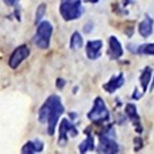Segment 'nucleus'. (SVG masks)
Listing matches in <instances>:
<instances>
[{"label": "nucleus", "mask_w": 154, "mask_h": 154, "mask_svg": "<svg viewBox=\"0 0 154 154\" xmlns=\"http://www.w3.org/2000/svg\"><path fill=\"white\" fill-rule=\"evenodd\" d=\"M65 107L57 94L50 95L38 111V120L41 124L47 125V133L54 136L57 123L64 114Z\"/></svg>", "instance_id": "obj_1"}, {"label": "nucleus", "mask_w": 154, "mask_h": 154, "mask_svg": "<svg viewBox=\"0 0 154 154\" xmlns=\"http://www.w3.org/2000/svg\"><path fill=\"white\" fill-rule=\"evenodd\" d=\"M120 151L118 143L115 140V130L109 125L99 136L98 152L105 154H116Z\"/></svg>", "instance_id": "obj_2"}, {"label": "nucleus", "mask_w": 154, "mask_h": 154, "mask_svg": "<svg viewBox=\"0 0 154 154\" xmlns=\"http://www.w3.org/2000/svg\"><path fill=\"white\" fill-rule=\"evenodd\" d=\"M84 12L81 0H61L59 13L66 21H72L79 19Z\"/></svg>", "instance_id": "obj_3"}, {"label": "nucleus", "mask_w": 154, "mask_h": 154, "mask_svg": "<svg viewBox=\"0 0 154 154\" xmlns=\"http://www.w3.org/2000/svg\"><path fill=\"white\" fill-rule=\"evenodd\" d=\"M54 32V27L48 20L41 21L38 24L35 35L33 36L34 45L42 50H46L50 47L51 38Z\"/></svg>", "instance_id": "obj_4"}, {"label": "nucleus", "mask_w": 154, "mask_h": 154, "mask_svg": "<svg viewBox=\"0 0 154 154\" xmlns=\"http://www.w3.org/2000/svg\"><path fill=\"white\" fill-rule=\"evenodd\" d=\"M90 121L96 125H102L110 120L109 110L102 99V97H96L93 102V105L87 115Z\"/></svg>", "instance_id": "obj_5"}, {"label": "nucleus", "mask_w": 154, "mask_h": 154, "mask_svg": "<svg viewBox=\"0 0 154 154\" xmlns=\"http://www.w3.org/2000/svg\"><path fill=\"white\" fill-rule=\"evenodd\" d=\"M68 135L70 137H75L79 135V130L77 129L76 125L66 118H63L58 130V139L57 143L60 147H65L68 141Z\"/></svg>", "instance_id": "obj_6"}, {"label": "nucleus", "mask_w": 154, "mask_h": 154, "mask_svg": "<svg viewBox=\"0 0 154 154\" xmlns=\"http://www.w3.org/2000/svg\"><path fill=\"white\" fill-rule=\"evenodd\" d=\"M31 51L26 45H20L14 50L8 58V66L11 69H17L21 63L30 57Z\"/></svg>", "instance_id": "obj_7"}, {"label": "nucleus", "mask_w": 154, "mask_h": 154, "mask_svg": "<svg viewBox=\"0 0 154 154\" xmlns=\"http://www.w3.org/2000/svg\"><path fill=\"white\" fill-rule=\"evenodd\" d=\"M106 54L110 60H118L124 54V49L116 36L112 35L108 39V49Z\"/></svg>", "instance_id": "obj_8"}, {"label": "nucleus", "mask_w": 154, "mask_h": 154, "mask_svg": "<svg viewBox=\"0 0 154 154\" xmlns=\"http://www.w3.org/2000/svg\"><path fill=\"white\" fill-rule=\"evenodd\" d=\"M125 113L127 115L128 118L129 119V121L131 122V124L134 125L136 132L138 134H141L143 131V127L141 124L140 117H139L137 114V106L133 103H128L125 108Z\"/></svg>", "instance_id": "obj_9"}, {"label": "nucleus", "mask_w": 154, "mask_h": 154, "mask_svg": "<svg viewBox=\"0 0 154 154\" xmlns=\"http://www.w3.org/2000/svg\"><path fill=\"white\" fill-rule=\"evenodd\" d=\"M103 46V43L102 40L88 41L85 47L87 57L90 60H96L99 57H101Z\"/></svg>", "instance_id": "obj_10"}, {"label": "nucleus", "mask_w": 154, "mask_h": 154, "mask_svg": "<svg viewBox=\"0 0 154 154\" xmlns=\"http://www.w3.org/2000/svg\"><path fill=\"white\" fill-rule=\"evenodd\" d=\"M125 84V77L124 73L120 72L118 75H114L110 79L109 81L104 83L103 85V89L109 94L115 93L118 89L124 86Z\"/></svg>", "instance_id": "obj_11"}, {"label": "nucleus", "mask_w": 154, "mask_h": 154, "mask_svg": "<svg viewBox=\"0 0 154 154\" xmlns=\"http://www.w3.org/2000/svg\"><path fill=\"white\" fill-rule=\"evenodd\" d=\"M153 25H154L153 19L146 14L144 20L138 24V28H137L138 33L143 38L149 37L153 32Z\"/></svg>", "instance_id": "obj_12"}, {"label": "nucleus", "mask_w": 154, "mask_h": 154, "mask_svg": "<svg viewBox=\"0 0 154 154\" xmlns=\"http://www.w3.org/2000/svg\"><path fill=\"white\" fill-rule=\"evenodd\" d=\"M45 145L39 139H34V140H30L23 145L21 148V153L23 154H33L39 153L44 150Z\"/></svg>", "instance_id": "obj_13"}, {"label": "nucleus", "mask_w": 154, "mask_h": 154, "mask_svg": "<svg viewBox=\"0 0 154 154\" xmlns=\"http://www.w3.org/2000/svg\"><path fill=\"white\" fill-rule=\"evenodd\" d=\"M152 73H153L152 67L147 66L143 68V70L140 74V77H139V83H140L142 91L144 93L147 91V90L149 88V85L151 80V77H152Z\"/></svg>", "instance_id": "obj_14"}, {"label": "nucleus", "mask_w": 154, "mask_h": 154, "mask_svg": "<svg viewBox=\"0 0 154 154\" xmlns=\"http://www.w3.org/2000/svg\"><path fill=\"white\" fill-rule=\"evenodd\" d=\"M86 134H87V137L79 145V150L81 154L87 153L89 151H92L95 148L93 136L89 131H86Z\"/></svg>", "instance_id": "obj_15"}, {"label": "nucleus", "mask_w": 154, "mask_h": 154, "mask_svg": "<svg viewBox=\"0 0 154 154\" xmlns=\"http://www.w3.org/2000/svg\"><path fill=\"white\" fill-rule=\"evenodd\" d=\"M83 38L82 35L79 32H74L73 34L70 37V42H69V48L72 50L80 49L83 46Z\"/></svg>", "instance_id": "obj_16"}, {"label": "nucleus", "mask_w": 154, "mask_h": 154, "mask_svg": "<svg viewBox=\"0 0 154 154\" xmlns=\"http://www.w3.org/2000/svg\"><path fill=\"white\" fill-rule=\"evenodd\" d=\"M137 54H146V55H154V43L138 45Z\"/></svg>", "instance_id": "obj_17"}, {"label": "nucleus", "mask_w": 154, "mask_h": 154, "mask_svg": "<svg viewBox=\"0 0 154 154\" xmlns=\"http://www.w3.org/2000/svg\"><path fill=\"white\" fill-rule=\"evenodd\" d=\"M45 12H46V4L45 3L40 4L36 9V12H35V21H34V23L36 25H38L42 21L44 16L45 15Z\"/></svg>", "instance_id": "obj_18"}, {"label": "nucleus", "mask_w": 154, "mask_h": 154, "mask_svg": "<svg viewBox=\"0 0 154 154\" xmlns=\"http://www.w3.org/2000/svg\"><path fill=\"white\" fill-rule=\"evenodd\" d=\"M66 80L64 79H62V78H58L57 79V81H55V86H57V88L58 89V90H63L64 89V87L66 86Z\"/></svg>", "instance_id": "obj_19"}, {"label": "nucleus", "mask_w": 154, "mask_h": 154, "mask_svg": "<svg viewBox=\"0 0 154 154\" xmlns=\"http://www.w3.org/2000/svg\"><path fill=\"white\" fill-rule=\"evenodd\" d=\"M4 3L9 7H16L20 0H3Z\"/></svg>", "instance_id": "obj_20"}, {"label": "nucleus", "mask_w": 154, "mask_h": 154, "mask_svg": "<svg viewBox=\"0 0 154 154\" xmlns=\"http://www.w3.org/2000/svg\"><path fill=\"white\" fill-rule=\"evenodd\" d=\"M143 92L142 93H140L138 91H137V89H136L135 90V91L133 92V94H132V99L133 100H137V101H138L139 99H140V98L143 96Z\"/></svg>", "instance_id": "obj_21"}, {"label": "nucleus", "mask_w": 154, "mask_h": 154, "mask_svg": "<svg viewBox=\"0 0 154 154\" xmlns=\"http://www.w3.org/2000/svg\"><path fill=\"white\" fill-rule=\"evenodd\" d=\"M92 29H93V25H92L91 23H88V24H86L85 26H84V28H83L84 32H85L86 33H90V32L92 31Z\"/></svg>", "instance_id": "obj_22"}, {"label": "nucleus", "mask_w": 154, "mask_h": 154, "mask_svg": "<svg viewBox=\"0 0 154 154\" xmlns=\"http://www.w3.org/2000/svg\"><path fill=\"white\" fill-rule=\"evenodd\" d=\"M133 0H123V6L124 7H127L128 5H129Z\"/></svg>", "instance_id": "obj_23"}, {"label": "nucleus", "mask_w": 154, "mask_h": 154, "mask_svg": "<svg viewBox=\"0 0 154 154\" xmlns=\"http://www.w3.org/2000/svg\"><path fill=\"white\" fill-rule=\"evenodd\" d=\"M85 2H89V3H91V4H96L100 1V0H84Z\"/></svg>", "instance_id": "obj_24"}, {"label": "nucleus", "mask_w": 154, "mask_h": 154, "mask_svg": "<svg viewBox=\"0 0 154 154\" xmlns=\"http://www.w3.org/2000/svg\"><path fill=\"white\" fill-rule=\"evenodd\" d=\"M154 89V78L152 79V83H151V87H150V91Z\"/></svg>", "instance_id": "obj_25"}]
</instances>
